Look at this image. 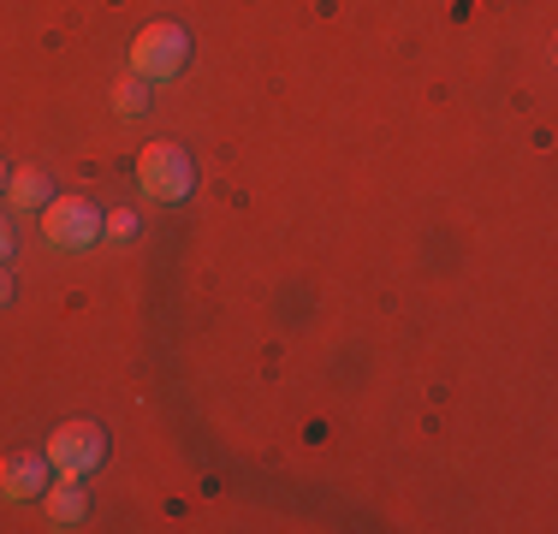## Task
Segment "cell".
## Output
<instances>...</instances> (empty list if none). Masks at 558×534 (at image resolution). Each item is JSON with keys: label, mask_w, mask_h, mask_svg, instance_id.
Returning a JSON list of instances; mask_svg holds the SVG:
<instances>
[{"label": "cell", "mask_w": 558, "mask_h": 534, "mask_svg": "<svg viewBox=\"0 0 558 534\" xmlns=\"http://www.w3.org/2000/svg\"><path fill=\"white\" fill-rule=\"evenodd\" d=\"M137 191L155 196V203H184L196 191V160L179 143H149L137 155Z\"/></svg>", "instance_id": "1"}, {"label": "cell", "mask_w": 558, "mask_h": 534, "mask_svg": "<svg viewBox=\"0 0 558 534\" xmlns=\"http://www.w3.org/2000/svg\"><path fill=\"white\" fill-rule=\"evenodd\" d=\"M184 65H191V31L184 24H143L131 43V72L161 84V77H179Z\"/></svg>", "instance_id": "2"}, {"label": "cell", "mask_w": 558, "mask_h": 534, "mask_svg": "<svg viewBox=\"0 0 558 534\" xmlns=\"http://www.w3.org/2000/svg\"><path fill=\"white\" fill-rule=\"evenodd\" d=\"M48 463H54V475H96L101 463H108V427L101 422H65L48 434Z\"/></svg>", "instance_id": "3"}, {"label": "cell", "mask_w": 558, "mask_h": 534, "mask_svg": "<svg viewBox=\"0 0 558 534\" xmlns=\"http://www.w3.org/2000/svg\"><path fill=\"white\" fill-rule=\"evenodd\" d=\"M43 238L54 250H89V244H101V208L89 203V196H48Z\"/></svg>", "instance_id": "4"}, {"label": "cell", "mask_w": 558, "mask_h": 534, "mask_svg": "<svg viewBox=\"0 0 558 534\" xmlns=\"http://www.w3.org/2000/svg\"><path fill=\"white\" fill-rule=\"evenodd\" d=\"M48 451H12L7 463H0V499L24 505V499H43L48 493Z\"/></svg>", "instance_id": "5"}, {"label": "cell", "mask_w": 558, "mask_h": 534, "mask_svg": "<svg viewBox=\"0 0 558 534\" xmlns=\"http://www.w3.org/2000/svg\"><path fill=\"white\" fill-rule=\"evenodd\" d=\"M48 523L54 529H77L84 523V511H89V493H84V481L77 475H60V481H48Z\"/></svg>", "instance_id": "6"}, {"label": "cell", "mask_w": 558, "mask_h": 534, "mask_svg": "<svg viewBox=\"0 0 558 534\" xmlns=\"http://www.w3.org/2000/svg\"><path fill=\"white\" fill-rule=\"evenodd\" d=\"M48 191H54V179H48L43 167H12L7 172V203L12 208H48Z\"/></svg>", "instance_id": "7"}, {"label": "cell", "mask_w": 558, "mask_h": 534, "mask_svg": "<svg viewBox=\"0 0 558 534\" xmlns=\"http://www.w3.org/2000/svg\"><path fill=\"white\" fill-rule=\"evenodd\" d=\"M113 113L119 119H137V113H149V77H119L113 84Z\"/></svg>", "instance_id": "8"}, {"label": "cell", "mask_w": 558, "mask_h": 534, "mask_svg": "<svg viewBox=\"0 0 558 534\" xmlns=\"http://www.w3.org/2000/svg\"><path fill=\"white\" fill-rule=\"evenodd\" d=\"M131 238H137V214L131 208L101 214V244H131Z\"/></svg>", "instance_id": "9"}, {"label": "cell", "mask_w": 558, "mask_h": 534, "mask_svg": "<svg viewBox=\"0 0 558 534\" xmlns=\"http://www.w3.org/2000/svg\"><path fill=\"white\" fill-rule=\"evenodd\" d=\"M12 250H19V238H12V226L0 220V262H12Z\"/></svg>", "instance_id": "10"}, {"label": "cell", "mask_w": 558, "mask_h": 534, "mask_svg": "<svg viewBox=\"0 0 558 534\" xmlns=\"http://www.w3.org/2000/svg\"><path fill=\"white\" fill-rule=\"evenodd\" d=\"M12 303V274H7V262H0V310Z\"/></svg>", "instance_id": "11"}, {"label": "cell", "mask_w": 558, "mask_h": 534, "mask_svg": "<svg viewBox=\"0 0 558 534\" xmlns=\"http://www.w3.org/2000/svg\"><path fill=\"white\" fill-rule=\"evenodd\" d=\"M7 172H12V167H7V160H0V191H7Z\"/></svg>", "instance_id": "12"}]
</instances>
